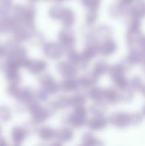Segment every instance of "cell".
<instances>
[{
	"mask_svg": "<svg viewBox=\"0 0 145 146\" xmlns=\"http://www.w3.org/2000/svg\"><path fill=\"white\" fill-rule=\"evenodd\" d=\"M13 16L20 24L27 27L29 30L35 28L37 9L33 4H15L13 7Z\"/></svg>",
	"mask_w": 145,
	"mask_h": 146,
	"instance_id": "1",
	"label": "cell"
},
{
	"mask_svg": "<svg viewBox=\"0 0 145 146\" xmlns=\"http://www.w3.org/2000/svg\"><path fill=\"white\" fill-rule=\"evenodd\" d=\"M87 118V111L83 107H78L74 108L73 111L68 115L65 118H63L62 122L73 128L79 129L82 127Z\"/></svg>",
	"mask_w": 145,
	"mask_h": 146,
	"instance_id": "2",
	"label": "cell"
},
{
	"mask_svg": "<svg viewBox=\"0 0 145 146\" xmlns=\"http://www.w3.org/2000/svg\"><path fill=\"white\" fill-rule=\"evenodd\" d=\"M20 68L21 67L15 61L9 58H7L6 62L3 64L2 69L9 84L20 85L21 82V75L19 72Z\"/></svg>",
	"mask_w": 145,
	"mask_h": 146,
	"instance_id": "3",
	"label": "cell"
},
{
	"mask_svg": "<svg viewBox=\"0 0 145 146\" xmlns=\"http://www.w3.org/2000/svg\"><path fill=\"white\" fill-rule=\"evenodd\" d=\"M26 110L32 116V120L38 124H43L45 122L49 117L50 116L46 110L45 107L40 105V104L37 101H32L26 104Z\"/></svg>",
	"mask_w": 145,
	"mask_h": 146,
	"instance_id": "4",
	"label": "cell"
},
{
	"mask_svg": "<svg viewBox=\"0 0 145 146\" xmlns=\"http://www.w3.org/2000/svg\"><path fill=\"white\" fill-rule=\"evenodd\" d=\"M43 54L50 60H58L62 57L65 49L57 42H47L43 44Z\"/></svg>",
	"mask_w": 145,
	"mask_h": 146,
	"instance_id": "5",
	"label": "cell"
},
{
	"mask_svg": "<svg viewBox=\"0 0 145 146\" xmlns=\"http://www.w3.org/2000/svg\"><path fill=\"white\" fill-rule=\"evenodd\" d=\"M38 83L49 95H55L59 91V84L48 73H42L38 76Z\"/></svg>",
	"mask_w": 145,
	"mask_h": 146,
	"instance_id": "6",
	"label": "cell"
},
{
	"mask_svg": "<svg viewBox=\"0 0 145 146\" xmlns=\"http://www.w3.org/2000/svg\"><path fill=\"white\" fill-rule=\"evenodd\" d=\"M58 39L60 44L66 50L74 46L76 43V36L71 27H64L58 33Z\"/></svg>",
	"mask_w": 145,
	"mask_h": 146,
	"instance_id": "7",
	"label": "cell"
},
{
	"mask_svg": "<svg viewBox=\"0 0 145 146\" xmlns=\"http://www.w3.org/2000/svg\"><path fill=\"white\" fill-rule=\"evenodd\" d=\"M34 92L35 91L30 87H19L13 98H15L19 104L26 105L35 100Z\"/></svg>",
	"mask_w": 145,
	"mask_h": 146,
	"instance_id": "8",
	"label": "cell"
},
{
	"mask_svg": "<svg viewBox=\"0 0 145 146\" xmlns=\"http://www.w3.org/2000/svg\"><path fill=\"white\" fill-rule=\"evenodd\" d=\"M29 73H31L33 75H38L42 73H44L47 68H48V63L44 59H30L28 60L26 67H25Z\"/></svg>",
	"mask_w": 145,
	"mask_h": 146,
	"instance_id": "9",
	"label": "cell"
},
{
	"mask_svg": "<svg viewBox=\"0 0 145 146\" xmlns=\"http://www.w3.org/2000/svg\"><path fill=\"white\" fill-rule=\"evenodd\" d=\"M56 69L58 73L64 78L75 77L78 74V68L68 60L58 62L56 65Z\"/></svg>",
	"mask_w": 145,
	"mask_h": 146,
	"instance_id": "10",
	"label": "cell"
},
{
	"mask_svg": "<svg viewBox=\"0 0 145 146\" xmlns=\"http://www.w3.org/2000/svg\"><path fill=\"white\" fill-rule=\"evenodd\" d=\"M20 23L14 16H0V34L12 33L14 28Z\"/></svg>",
	"mask_w": 145,
	"mask_h": 146,
	"instance_id": "11",
	"label": "cell"
},
{
	"mask_svg": "<svg viewBox=\"0 0 145 146\" xmlns=\"http://www.w3.org/2000/svg\"><path fill=\"white\" fill-rule=\"evenodd\" d=\"M59 20L63 24L64 27H72L76 21V15L74 11L68 7H62V10Z\"/></svg>",
	"mask_w": 145,
	"mask_h": 146,
	"instance_id": "12",
	"label": "cell"
},
{
	"mask_svg": "<svg viewBox=\"0 0 145 146\" xmlns=\"http://www.w3.org/2000/svg\"><path fill=\"white\" fill-rule=\"evenodd\" d=\"M59 84V90L63 92H77L79 88L78 80L74 77L64 78Z\"/></svg>",
	"mask_w": 145,
	"mask_h": 146,
	"instance_id": "13",
	"label": "cell"
},
{
	"mask_svg": "<svg viewBox=\"0 0 145 146\" xmlns=\"http://www.w3.org/2000/svg\"><path fill=\"white\" fill-rule=\"evenodd\" d=\"M66 50H67V56H68V61L71 63H73L78 69H79V68L82 69V68H85L86 63L84 62V61L81 58L79 52L76 49L72 47V48H69Z\"/></svg>",
	"mask_w": 145,
	"mask_h": 146,
	"instance_id": "14",
	"label": "cell"
},
{
	"mask_svg": "<svg viewBox=\"0 0 145 146\" xmlns=\"http://www.w3.org/2000/svg\"><path fill=\"white\" fill-rule=\"evenodd\" d=\"M29 31L30 30L27 27L19 24L12 31V39L18 44H21L27 40Z\"/></svg>",
	"mask_w": 145,
	"mask_h": 146,
	"instance_id": "15",
	"label": "cell"
},
{
	"mask_svg": "<svg viewBox=\"0 0 145 146\" xmlns=\"http://www.w3.org/2000/svg\"><path fill=\"white\" fill-rule=\"evenodd\" d=\"M26 41H28V43L31 45L35 47L43 46V44L45 43V36L43 33L34 28L29 31V34Z\"/></svg>",
	"mask_w": 145,
	"mask_h": 146,
	"instance_id": "16",
	"label": "cell"
},
{
	"mask_svg": "<svg viewBox=\"0 0 145 146\" xmlns=\"http://www.w3.org/2000/svg\"><path fill=\"white\" fill-rule=\"evenodd\" d=\"M27 133L23 127H15L10 133L11 139L13 143L16 145H21L27 137Z\"/></svg>",
	"mask_w": 145,
	"mask_h": 146,
	"instance_id": "17",
	"label": "cell"
},
{
	"mask_svg": "<svg viewBox=\"0 0 145 146\" xmlns=\"http://www.w3.org/2000/svg\"><path fill=\"white\" fill-rule=\"evenodd\" d=\"M73 131L70 127H62L56 131L55 139L62 144L71 141L73 139Z\"/></svg>",
	"mask_w": 145,
	"mask_h": 146,
	"instance_id": "18",
	"label": "cell"
},
{
	"mask_svg": "<svg viewBox=\"0 0 145 146\" xmlns=\"http://www.w3.org/2000/svg\"><path fill=\"white\" fill-rule=\"evenodd\" d=\"M36 133H38L39 139L43 141H50L55 139L56 135V130L50 127H42L38 128Z\"/></svg>",
	"mask_w": 145,
	"mask_h": 146,
	"instance_id": "19",
	"label": "cell"
},
{
	"mask_svg": "<svg viewBox=\"0 0 145 146\" xmlns=\"http://www.w3.org/2000/svg\"><path fill=\"white\" fill-rule=\"evenodd\" d=\"M86 103V98L85 95L78 92L75 95L69 97V104L72 108H78V107H83Z\"/></svg>",
	"mask_w": 145,
	"mask_h": 146,
	"instance_id": "20",
	"label": "cell"
},
{
	"mask_svg": "<svg viewBox=\"0 0 145 146\" xmlns=\"http://www.w3.org/2000/svg\"><path fill=\"white\" fill-rule=\"evenodd\" d=\"M12 0H0V16L9 15L13 10Z\"/></svg>",
	"mask_w": 145,
	"mask_h": 146,
	"instance_id": "21",
	"label": "cell"
},
{
	"mask_svg": "<svg viewBox=\"0 0 145 146\" xmlns=\"http://www.w3.org/2000/svg\"><path fill=\"white\" fill-rule=\"evenodd\" d=\"M12 118V111L9 107L6 105L0 106V121L2 122H8Z\"/></svg>",
	"mask_w": 145,
	"mask_h": 146,
	"instance_id": "22",
	"label": "cell"
},
{
	"mask_svg": "<svg viewBox=\"0 0 145 146\" xmlns=\"http://www.w3.org/2000/svg\"><path fill=\"white\" fill-rule=\"evenodd\" d=\"M78 83H79V87L87 88L94 84V79L90 74H86L78 79Z\"/></svg>",
	"mask_w": 145,
	"mask_h": 146,
	"instance_id": "23",
	"label": "cell"
},
{
	"mask_svg": "<svg viewBox=\"0 0 145 146\" xmlns=\"http://www.w3.org/2000/svg\"><path fill=\"white\" fill-rule=\"evenodd\" d=\"M62 7L63 6H61L59 4H55L51 6L48 10L49 16L53 20H59L62 10Z\"/></svg>",
	"mask_w": 145,
	"mask_h": 146,
	"instance_id": "24",
	"label": "cell"
},
{
	"mask_svg": "<svg viewBox=\"0 0 145 146\" xmlns=\"http://www.w3.org/2000/svg\"><path fill=\"white\" fill-rule=\"evenodd\" d=\"M54 101L56 103V105L58 110H65V109L70 107L69 97H68V96H60L59 98H57V99H56Z\"/></svg>",
	"mask_w": 145,
	"mask_h": 146,
	"instance_id": "25",
	"label": "cell"
},
{
	"mask_svg": "<svg viewBox=\"0 0 145 146\" xmlns=\"http://www.w3.org/2000/svg\"><path fill=\"white\" fill-rule=\"evenodd\" d=\"M94 53H95L94 48L91 47V46H88V47H86V48L83 50V52L80 54V56H81V58H82V60L84 61V62L87 63V62L90 61V60L93 57Z\"/></svg>",
	"mask_w": 145,
	"mask_h": 146,
	"instance_id": "26",
	"label": "cell"
},
{
	"mask_svg": "<svg viewBox=\"0 0 145 146\" xmlns=\"http://www.w3.org/2000/svg\"><path fill=\"white\" fill-rule=\"evenodd\" d=\"M34 96H35V101L38 103H44L48 100L50 95L44 89H38L34 92Z\"/></svg>",
	"mask_w": 145,
	"mask_h": 146,
	"instance_id": "27",
	"label": "cell"
},
{
	"mask_svg": "<svg viewBox=\"0 0 145 146\" xmlns=\"http://www.w3.org/2000/svg\"><path fill=\"white\" fill-rule=\"evenodd\" d=\"M37 125H38V124H37L36 122H34V121L32 120V121H28L25 122V123L23 124L22 127H24V129L26 131L27 134L29 135V134H32V133L37 132V130H38Z\"/></svg>",
	"mask_w": 145,
	"mask_h": 146,
	"instance_id": "28",
	"label": "cell"
},
{
	"mask_svg": "<svg viewBox=\"0 0 145 146\" xmlns=\"http://www.w3.org/2000/svg\"><path fill=\"white\" fill-rule=\"evenodd\" d=\"M45 109H46V110L48 111V113H49V115H55V114L56 113V111L58 110V109H57V107H56V105L55 101L49 102V103L46 104Z\"/></svg>",
	"mask_w": 145,
	"mask_h": 146,
	"instance_id": "29",
	"label": "cell"
},
{
	"mask_svg": "<svg viewBox=\"0 0 145 146\" xmlns=\"http://www.w3.org/2000/svg\"><path fill=\"white\" fill-rule=\"evenodd\" d=\"M82 143L83 145H93L94 144V139L92 136L89 133H85L82 136Z\"/></svg>",
	"mask_w": 145,
	"mask_h": 146,
	"instance_id": "30",
	"label": "cell"
},
{
	"mask_svg": "<svg viewBox=\"0 0 145 146\" xmlns=\"http://www.w3.org/2000/svg\"><path fill=\"white\" fill-rule=\"evenodd\" d=\"M97 0H82V4L85 7L92 8L96 5Z\"/></svg>",
	"mask_w": 145,
	"mask_h": 146,
	"instance_id": "31",
	"label": "cell"
},
{
	"mask_svg": "<svg viewBox=\"0 0 145 146\" xmlns=\"http://www.w3.org/2000/svg\"><path fill=\"white\" fill-rule=\"evenodd\" d=\"M94 21V14L92 12H89L86 15V22L88 24H91Z\"/></svg>",
	"mask_w": 145,
	"mask_h": 146,
	"instance_id": "32",
	"label": "cell"
},
{
	"mask_svg": "<svg viewBox=\"0 0 145 146\" xmlns=\"http://www.w3.org/2000/svg\"><path fill=\"white\" fill-rule=\"evenodd\" d=\"M6 53L7 52H6V49H5L4 44H2L0 43V58L6 56Z\"/></svg>",
	"mask_w": 145,
	"mask_h": 146,
	"instance_id": "33",
	"label": "cell"
},
{
	"mask_svg": "<svg viewBox=\"0 0 145 146\" xmlns=\"http://www.w3.org/2000/svg\"><path fill=\"white\" fill-rule=\"evenodd\" d=\"M7 145H8V144H7L5 139L2 138V137L0 136V146H6Z\"/></svg>",
	"mask_w": 145,
	"mask_h": 146,
	"instance_id": "34",
	"label": "cell"
},
{
	"mask_svg": "<svg viewBox=\"0 0 145 146\" xmlns=\"http://www.w3.org/2000/svg\"><path fill=\"white\" fill-rule=\"evenodd\" d=\"M56 3H62V2H64V1H66V0H54Z\"/></svg>",
	"mask_w": 145,
	"mask_h": 146,
	"instance_id": "35",
	"label": "cell"
},
{
	"mask_svg": "<svg viewBox=\"0 0 145 146\" xmlns=\"http://www.w3.org/2000/svg\"><path fill=\"white\" fill-rule=\"evenodd\" d=\"M29 2H31V3H36V2H38V0H28Z\"/></svg>",
	"mask_w": 145,
	"mask_h": 146,
	"instance_id": "36",
	"label": "cell"
},
{
	"mask_svg": "<svg viewBox=\"0 0 145 146\" xmlns=\"http://www.w3.org/2000/svg\"><path fill=\"white\" fill-rule=\"evenodd\" d=\"M1 134H2V127L0 126V136H1Z\"/></svg>",
	"mask_w": 145,
	"mask_h": 146,
	"instance_id": "37",
	"label": "cell"
},
{
	"mask_svg": "<svg viewBox=\"0 0 145 146\" xmlns=\"http://www.w3.org/2000/svg\"><path fill=\"white\" fill-rule=\"evenodd\" d=\"M46 1H48V0H46Z\"/></svg>",
	"mask_w": 145,
	"mask_h": 146,
	"instance_id": "38",
	"label": "cell"
}]
</instances>
